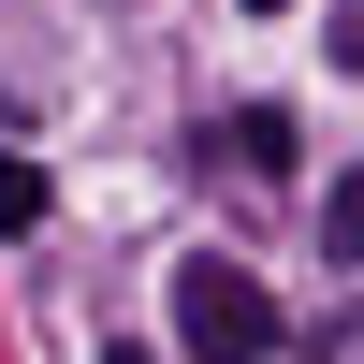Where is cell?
Returning <instances> with one entry per match:
<instances>
[{"mask_svg":"<svg viewBox=\"0 0 364 364\" xmlns=\"http://www.w3.org/2000/svg\"><path fill=\"white\" fill-rule=\"evenodd\" d=\"M175 350L190 364H262L277 350V291L248 262H175Z\"/></svg>","mask_w":364,"mask_h":364,"instance_id":"6da1fadb","label":"cell"},{"mask_svg":"<svg viewBox=\"0 0 364 364\" xmlns=\"http://www.w3.org/2000/svg\"><path fill=\"white\" fill-rule=\"evenodd\" d=\"M233 161H248V175H277V161H291V117H277V102H248V117H233Z\"/></svg>","mask_w":364,"mask_h":364,"instance_id":"7a4b0ae2","label":"cell"},{"mask_svg":"<svg viewBox=\"0 0 364 364\" xmlns=\"http://www.w3.org/2000/svg\"><path fill=\"white\" fill-rule=\"evenodd\" d=\"M321 248H336V262H364V175H336V204H321Z\"/></svg>","mask_w":364,"mask_h":364,"instance_id":"3957f363","label":"cell"},{"mask_svg":"<svg viewBox=\"0 0 364 364\" xmlns=\"http://www.w3.org/2000/svg\"><path fill=\"white\" fill-rule=\"evenodd\" d=\"M336 73H364V0H336Z\"/></svg>","mask_w":364,"mask_h":364,"instance_id":"277c9868","label":"cell"},{"mask_svg":"<svg viewBox=\"0 0 364 364\" xmlns=\"http://www.w3.org/2000/svg\"><path fill=\"white\" fill-rule=\"evenodd\" d=\"M248 15H291V0H248Z\"/></svg>","mask_w":364,"mask_h":364,"instance_id":"5b68a950","label":"cell"},{"mask_svg":"<svg viewBox=\"0 0 364 364\" xmlns=\"http://www.w3.org/2000/svg\"><path fill=\"white\" fill-rule=\"evenodd\" d=\"M102 364H146V350H102Z\"/></svg>","mask_w":364,"mask_h":364,"instance_id":"8992f818","label":"cell"}]
</instances>
